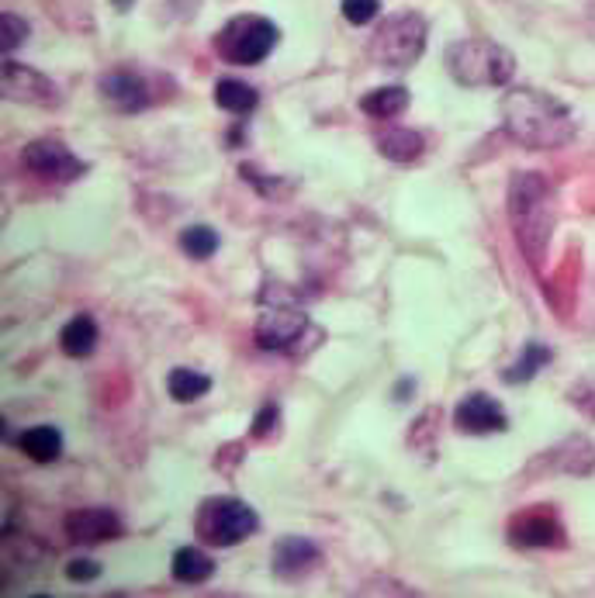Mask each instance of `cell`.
<instances>
[{
  "label": "cell",
  "instance_id": "d4e9b609",
  "mask_svg": "<svg viewBox=\"0 0 595 598\" xmlns=\"http://www.w3.org/2000/svg\"><path fill=\"white\" fill-rule=\"evenodd\" d=\"M0 32H4V49L14 52L21 42H25V35L32 32V28H28V21L18 18V14H4V25H0Z\"/></svg>",
  "mask_w": 595,
  "mask_h": 598
},
{
  "label": "cell",
  "instance_id": "52a82bcc",
  "mask_svg": "<svg viewBox=\"0 0 595 598\" xmlns=\"http://www.w3.org/2000/svg\"><path fill=\"white\" fill-rule=\"evenodd\" d=\"M312 332L305 312H298L295 305H274L263 308L260 322H256V343L263 350H277V353H301L305 350V339Z\"/></svg>",
  "mask_w": 595,
  "mask_h": 598
},
{
  "label": "cell",
  "instance_id": "7a4b0ae2",
  "mask_svg": "<svg viewBox=\"0 0 595 598\" xmlns=\"http://www.w3.org/2000/svg\"><path fill=\"white\" fill-rule=\"evenodd\" d=\"M509 222L512 236H516L523 256L540 267L551 246L554 225H557V204H554V187L544 173L519 170L509 184Z\"/></svg>",
  "mask_w": 595,
  "mask_h": 598
},
{
  "label": "cell",
  "instance_id": "8992f818",
  "mask_svg": "<svg viewBox=\"0 0 595 598\" xmlns=\"http://www.w3.org/2000/svg\"><path fill=\"white\" fill-rule=\"evenodd\" d=\"M277 39H281V32H277V25L270 18H263V14H239L218 32L215 49L225 63L256 66L274 52Z\"/></svg>",
  "mask_w": 595,
  "mask_h": 598
},
{
  "label": "cell",
  "instance_id": "7402d4cb",
  "mask_svg": "<svg viewBox=\"0 0 595 598\" xmlns=\"http://www.w3.org/2000/svg\"><path fill=\"white\" fill-rule=\"evenodd\" d=\"M551 357H554V353L547 350L544 343H526L523 353H519V360L512 363L506 374H502V381H506V384H526V381H533V377H537L540 370L551 363Z\"/></svg>",
  "mask_w": 595,
  "mask_h": 598
},
{
  "label": "cell",
  "instance_id": "5bb4252c",
  "mask_svg": "<svg viewBox=\"0 0 595 598\" xmlns=\"http://www.w3.org/2000/svg\"><path fill=\"white\" fill-rule=\"evenodd\" d=\"M319 547L305 536H284L274 543V574L284 581H301L319 567Z\"/></svg>",
  "mask_w": 595,
  "mask_h": 598
},
{
  "label": "cell",
  "instance_id": "d6986e66",
  "mask_svg": "<svg viewBox=\"0 0 595 598\" xmlns=\"http://www.w3.org/2000/svg\"><path fill=\"white\" fill-rule=\"evenodd\" d=\"M215 104L229 115H253L256 104H260V94L243 80H218L215 83Z\"/></svg>",
  "mask_w": 595,
  "mask_h": 598
},
{
  "label": "cell",
  "instance_id": "484cf974",
  "mask_svg": "<svg viewBox=\"0 0 595 598\" xmlns=\"http://www.w3.org/2000/svg\"><path fill=\"white\" fill-rule=\"evenodd\" d=\"M66 578L70 581H94V578H101V564L97 560H70L66 564Z\"/></svg>",
  "mask_w": 595,
  "mask_h": 598
},
{
  "label": "cell",
  "instance_id": "cb8c5ba5",
  "mask_svg": "<svg viewBox=\"0 0 595 598\" xmlns=\"http://www.w3.org/2000/svg\"><path fill=\"white\" fill-rule=\"evenodd\" d=\"M343 18L350 25H371L381 14V0H343Z\"/></svg>",
  "mask_w": 595,
  "mask_h": 598
},
{
  "label": "cell",
  "instance_id": "7c38bea8",
  "mask_svg": "<svg viewBox=\"0 0 595 598\" xmlns=\"http://www.w3.org/2000/svg\"><path fill=\"white\" fill-rule=\"evenodd\" d=\"M509 540L516 543V547H561L564 529L551 512L530 509V512H519V516L509 522Z\"/></svg>",
  "mask_w": 595,
  "mask_h": 598
},
{
  "label": "cell",
  "instance_id": "9c48e42d",
  "mask_svg": "<svg viewBox=\"0 0 595 598\" xmlns=\"http://www.w3.org/2000/svg\"><path fill=\"white\" fill-rule=\"evenodd\" d=\"M21 163L32 173H39L45 180H59V184H70V180H80L87 173V163L77 160L70 153V146L56 139H39L21 153Z\"/></svg>",
  "mask_w": 595,
  "mask_h": 598
},
{
  "label": "cell",
  "instance_id": "3957f363",
  "mask_svg": "<svg viewBox=\"0 0 595 598\" xmlns=\"http://www.w3.org/2000/svg\"><path fill=\"white\" fill-rule=\"evenodd\" d=\"M447 70L461 87H506L516 73V59L492 39H461L447 49Z\"/></svg>",
  "mask_w": 595,
  "mask_h": 598
},
{
  "label": "cell",
  "instance_id": "2e32d148",
  "mask_svg": "<svg viewBox=\"0 0 595 598\" xmlns=\"http://www.w3.org/2000/svg\"><path fill=\"white\" fill-rule=\"evenodd\" d=\"M378 149L384 160L391 163H416L419 156H423L426 142L419 132H412V128H391L388 135H381L378 139Z\"/></svg>",
  "mask_w": 595,
  "mask_h": 598
},
{
  "label": "cell",
  "instance_id": "5b68a950",
  "mask_svg": "<svg viewBox=\"0 0 595 598\" xmlns=\"http://www.w3.org/2000/svg\"><path fill=\"white\" fill-rule=\"evenodd\" d=\"M194 529L208 547H236V543L250 540L260 529V516L243 502V498H205L194 516Z\"/></svg>",
  "mask_w": 595,
  "mask_h": 598
},
{
  "label": "cell",
  "instance_id": "30bf717a",
  "mask_svg": "<svg viewBox=\"0 0 595 598\" xmlns=\"http://www.w3.org/2000/svg\"><path fill=\"white\" fill-rule=\"evenodd\" d=\"M454 426L468 436H492V433H506L509 415L492 395L474 391V395H468L454 408Z\"/></svg>",
  "mask_w": 595,
  "mask_h": 598
},
{
  "label": "cell",
  "instance_id": "4316f807",
  "mask_svg": "<svg viewBox=\"0 0 595 598\" xmlns=\"http://www.w3.org/2000/svg\"><path fill=\"white\" fill-rule=\"evenodd\" d=\"M274 422H277V405H263L260 415L253 419V429H250V433H253V436H267L270 429H274Z\"/></svg>",
  "mask_w": 595,
  "mask_h": 598
},
{
  "label": "cell",
  "instance_id": "4fadbf2b",
  "mask_svg": "<svg viewBox=\"0 0 595 598\" xmlns=\"http://www.w3.org/2000/svg\"><path fill=\"white\" fill-rule=\"evenodd\" d=\"M101 97L122 115H139L142 108L149 104V90L146 80L132 70H111L101 77Z\"/></svg>",
  "mask_w": 595,
  "mask_h": 598
},
{
  "label": "cell",
  "instance_id": "9a60e30c",
  "mask_svg": "<svg viewBox=\"0 0 595 598\" xmlns=\"http://www.w3.org/2000/svg\"><path fill=\"white\" fill-rule=\"evenodd\" d=\"M18 446L35 464H52V460L63 457V433L56 426H35L18 436Z\"/></svg>",
  "mask_w": 595,
  "mask_h": 598
},
{
  "label": "cell",
  "instance_id": "603a6c76",
  "mask_svg": "<svg viewBox=\"0 0 595 598\" xmlns=\"http://www.w3.org/2000/svg\"><path fill=\"white\" fill-rule=\"evenodd\" d=\"M180 249L194 260H208L218 249V232L208 229V225H191V229L180 232Z\"/></svg>",
  "mask_w": 595,
  "mask_h": 598
},
{
  "label": "cell",
  "instance_id": "e0dca14e",
  "mask_svg": "<svg viewBox=\"0 0 595 598\" xmlns=\"http://www.w3.org/2000/svg\"><path fill=\"white\" fill-rule=\"evenodd\" d=\"M59 346H63V353L73 360L90 357L94 346H97V322L90 319V315H77V319H70L63 325V332H59Z\"/></svg>",
  "mask_w": 595,
  "mask_h": 598
},
{
  "label": "cell",
  "instance_id": "ba28073f",
  "mask_svg": "<svg viewBox=\"0 0 595 598\" xmlns=\"http://www.w3.org/2000/svg\"><path fill=\"white\" fill-rule=\"evenodd\" d=\"M4 97L14 104H32V108H56V104L63 101V90L45 77V73L7 59L4 63Z\"/></svg>",
  "mask_w": 595,
  "mask_h": 598
},
{
  "label": "cell",
  "instance_id": "44dd1931",
  "mask_svg": "<svg viewBox=\"0 0 595 598\" xmlns=\"http://www.w3.org/2000/svg\"><path fill=\"white\" fill-rule=\"evenodd\" d=\"M167 391L173 401L191 405V401L205 398L208 391H212V377L198 374V370H191V367H177V370H170V377H167Z\"/></svg>",
  "mask_w": 595,
  "mask_h": 598
},
{
  "label": "cell",
  "instance_id": "8fae6325",
  "mask_svg": "<svg viewBox=\"0 0 595 598\" xmlns=\"http://www.w3.org/2000/svg\"><path fill=\"white\" fill-rule=\"evenodd\" d=\"M66 533H70L73 543L94 547V543L118 540L122 536V519L111 509H104V505H90V509H77L66 516Z\"/></svg>",
  "mask_w": 595,
  "mask_h": 598
},
{
  "label": "cell",
  "instance_id": "277c9868",
  "mask_svg": "<svg viewBox=\"0 0 595 598\" xmlns=\"http://www.w3.org/2000/svg\"><path fill=\"white\" fill-rule=\"evenodd\" d=\"M371 59L384 70H409L426 52V21L416 11H398L384 18L367 45Z\"/></svg>",
  "mask_w": 595,
  "mask_h": 598
},
{
  "label": "cell",
  "instance_id": "ffe728a7",
  "mask_svg": "<svg viewBox=\"0 0 595 598\" xmlns=\"http://www.w3.org/2000/svg\"><path fill=\"white\" fill-rule=\"evenodd\" d=\"M409 108V90L405 87H378L367 97H360V111L371 118H398Z\"/></svg>",
  "mask_w": 595,
  "mask_h": 598
},
{
  "label": "cell",
  "instance_id": "ac0fdd59",
  "mask_svg": "<svg viewBox=\"0 0 595 598\" xmlns=\"http://www.w3.org/2000/svg\"><path fill=\"white\" fill-rule=\"evenodd\" d=\"M215 574V560L198 547H180L173 554V578L180 585H201Z\"/></svg>",
  "mask_w": 595,
  "mask_h": 598
},
{
  "label": "cell",
  "instance_id": "6da1fadb",
  "mask_svg": "<svg viewBox=\"0 0 595 598\" xmlns=\"http://www.w3.org/2000/svg\"><path fill=\"white\" fill-rule=\"evenodd\" d=\"M502 125L530 149H557L575 139V118L568 104L537 87H516L502 101Z\"/></svg>",
  "mask_w": 595,
  "mask_h": 598
}]
</instances>
